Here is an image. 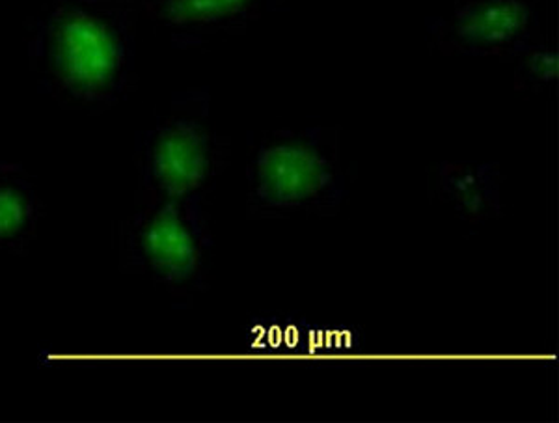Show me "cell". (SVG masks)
I'll use <instances>...</instances> for the list:
<instances>
[{"instance_id": "8", "label": "cell", "mask_w": 559, "mask_h": 423, "mask_svg": "<svg viewBox=\"0 0 559 423\" xmlns=\"http://www.w3.org/2000/svg\"><path fill=\"white\" fill-rule=\"evenodd\" d=\"M437 192L471 224L500 216V174L496 165H440Z\"/></svg>"}, {"instance_id": "3", "label": "cell", "mask_w": 559, "mask_h": 423, "mask_svg": "<svg viewBox=\"0 0 559 423\" xmlns=\"http://www.w3.org/2000/svg\"><path fill=\"white\" fill-rule=\"evenodd\" d=\"M228 140L210 118L207 90L174 95L155 126L136 134V203L153 200L207 202L216 177L228 165Z\"/></svg>"}, {"instance_id": "6", "label": "cell", "mask_w": 559, "mask_h": 423, "mask_svg": "<svg viewBox=\"0 0 559 423\" xmlns=\"http://www.w3.org/2000/svg\"><path fill=\"white\" fill-rule=\"evenodd\" d=\"M140 13L173 34L179 47L202 44L216 34H237L250 21L278 10L284 0H139Z\"/></svg>"}, {"instance_id": "4", "label": "cell", "mask_w": 559, "mask_h": 423, "mask_svg": "<svg viewBox=\"0 0 559 423\" xmlns=\"http://www.w3.org/2000/svg\"><path fill=\"white\" fill-rule=\"evenodd\" d=\"M136 208L118 227L121 271L144 274L176 298L204 291L213 250L207 203L153 200Z\"/></svg>"}, {"instance_id": "5", "label": "cell", "mask_w": 559, "mask_h": 423, "mask_svg": "<svg viewBox=\"0 0 559 423\" xmlns=\"http://www.w3.org/2000/svg\"><path fill=\"white\" fill-rule=\"evenodd\" d=\"M427 36L444 55L515 63L545 45L537 0H457L452 15L427 21Z\"/></svg>"}, {"instance_id": "9", "label": "cell", "mask_w": 559, "mask_h": 423, "mask_svg": "<svg viewBox=\"0 0 559 423\" xmlns=\"http://www.w3.org/2000/svg\"><path fill=\"white\" fill-rule=\"evenodd\" d=\"M558 62L556 52L548 49L547 44L530 52L516 62V89H539L540 84L556 79Z\"/></svg>"}, {"instance_id": "7", "label": "cell", "mask_w": 559, "mask_h": 423, "mask_svg": "<svg viewBox=\"0 0 559 423\" xmlns=\"http://www.w3.org/2000/svg\"><path fill=\"white\" fill-rule=\"evenodd\" d=\"M44 203L25 168L0 163V250L25 256L38 235Z\"/></svg>"}, {"instance_id": "1", "label": "cell", "mask_w": 559, "mask_h": 423, "mask_svg": "<svg viewBox=\"0 0 559 423\" xmlns=\"http://www.w3.org/2000/svg\"><path fill=\"white\" fill-rule=\"evenodd\" d=\"M139 0H52L31 26L44 94L86 110L115 107L133 83Z\"/></svg>"}, {"instance_id": "2", "label": "cell", "mask_w": 559, "mask_h": 423, "mask_svg": "<svg viewBox=\"0 0 559 423\" xmlns=\"http://www.w3.org/2000/svg\"><path fill=\"white\" fill-rule=\"evenodd\" d=\"M248 219L334 216L345 198L340 127L276 129L248 153Z\"/></svg>"}]
</instances>
